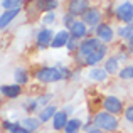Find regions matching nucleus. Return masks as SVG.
I'll return each instance as SVG.
<instances>
[{"mask_svg": "<svg viewBox=\"0 0 133 133\" xmlns=\"http://www.w3.org/2000/svg\"><path fill=\"white\" fill-rule=\"evenodd\" d=\"M71 76V69L62 62H57L54 66H41L34 72V79L41 84H56L69 79Z\"/></svg>", "mask_w": 133, "mask_h": 133, "instance_id": "1", "label": "nucleus"}, {"mask_svg": "<svg viewBox=\"0 0 133 133\" xmlns=\"http://www.w3.org/2000/svg\"><path fill=\"white\" fill-rule=\"evenodd\" d=\"M93 123L104 133H118L121 130V118L116 115H111L104 110L94 111V115L91 116Z\"/></svg>", "mask_w": 133, "mask_h": 133, "instance_id": "2", "label": "nucleus"}, {"mask_svg": "<svg viewBox=\"0 0 133 133\" xmlns=\"http://www.w3.org/2000/svg\"><path fill=\"white\" fill-rule=\"evenodd\" d=\"M99 45H101V42L94 36H89V37H86V39H83L81 42H79L78 51L72 54L74 64L78 66V68H84V61L96 51L98 47H99Z\"/></svg>", "mask_w": 133, "mask_h": 133, "instance_id": "3", "label": "nucleus"}, {"mask_svg": "<svg viewBox=\"0 0 133 133\" xmlns=\"http://www.w3.org/2000/svg\"><path fill=\"white\" fill-rule=\"evenodd\" d=\"M113 17L118 24H133V0H121L113 7Z\"/></svg>", "mask_w": 133, "mask_h": 133, "instance_id": "4", "label": "nucleus"}, {"mask_svg": "<svg viewBox=\"0 0 133 133\" xmlns=\"http://www.w3.org/2000/svg\"><path fill=\"white\" fill-rule=\"evenodd\" d=\"M125 106H127V103L123 101V98L116 96V94H106L101 98V110L108 111L111 115H116L120 118L125 111Z\"/></svg>", "mask_w": 133, "mask_h": 133, "instance_id": "5", "label": "nucleus"}, {"mask_svg": "<svg viewBox=\"0 0 133 133\" xmlns=\"http://www.w3.org/2000/svg\"><path fill=\"white\" fill-rule=\"evenodd\" d=\"M93 36L96 37L101 44L110 45V44H113L115 41H116V27H113V24L108 22V20H103V22L94 29Z\"/></svg>", "mask_w": 133, "mask_h": 133, "instance_id": "6", "label": "nucleus"}, {"mask_svg": "<svg viewBox=\"0 0 133 133\" xmlns=\"http://www.w3.org/2000/svg\"><path fill=\"white\" fill-rule=\"evenodd\" d=\"M81 20H83V22H84L86 25L89 27L91 36H93L94 29H96V27H98V25H99V24L104 20V14H103V10H101L99 7L91 5L89 9H88V10H86V12L81 15Z\"/></svg>", "mask_w": 133, "mask_h": 133, "instance_id": "7", "label": "nucleus"}, {"mask_svg": "<svg viewBox=\"0 0 133 133\" xmlns=\"http://www.w3.org/2000/svg\"><path fill=\"white\" fill-rule=\"evenodd\" d=\"M54 30L52 27H41L36 34V39H34V44L39 51H47L51 49V44H52V39H54Z\"/></svg>", "mask_w": 133, "mask_h": 133, "instance_id": "8", "label": "nucleus"}, {"mask_svg": "<svg viewBox=\"0 0 133 133\" xmlns=\"http://www.w3.org/2000/svg\"><path fill=\"white\" fill-rule=\"evenodd\" d=\"M27 5H32L30 10H36L37 14H45V12H56L59 7V0H25Z\"/></svg>", "mask_w": 133, "mask_h": 133, "instance_id": "9", "label": "nucleus"}, {"mask_svg": "<svg viewBox=\"0 0 133 133\" xmlns=\"http://www.w3.org/2000/svg\"><path fill=\"white\" fill-rule=\"evenodd\" d=\"M91 7V0H68L66 3V12L71 15L81 19V15Z\"/></svg>", "mask_w": 133, "mask_h": 133, "instance_id": "10", "label": "nucleus"}, {"mask_svg": "<svg viewBox=\"0 0 133 133\" xmlns=\"http://www.w3.org/2000/svg\"><path fill=\"white\" fill-rule=\"evenodd\" d=\"M69 36L76 41H83V39H86V37L91 36V30L81 19H76V22L69 27Z\"/></svg>", "mask_w": 133, "mask_h": 133, "instance_id": "11", "label": "nucleus"}, {"mask_svg": "<svg viewBox=\"0 0 133 133\" xmlns=\"http://www.w3.org/2000/svg\"><path fill=\"white\" fill-rule=\"evenodd\" d=\"M116 39L125 45H131L133 44V24H118Z\"/></svg>", "mask_w": 133, "mask_h": 133, "instance_id": "12", "label": "nucleus"}, {"mask_svg": "<svg viewBox=\"0 0 133 133\" xmlns=\"http://www.w3.org/2000/svg\"><path fill=\"white\" fill-rule=\"evenodd\" d=\"M69 115L66 113L62 108H59L57 110V113L54 115V118L51 120V128H52V131H56V133H62L64 131V128H66V125H68V121H69Z\"/></svg>", "mask_w": 133, "mask_h": 133, "instance_id": "13", "label": "nucleus"}, {"mask_svg": "<svg viewBox=\"0 0 133 133\" xmlns=\"http://www.w3.org/2000/svg\"><path fill=\"white\" fill-rule=\"evenodd\" d=\"M86 78H88L89 81H93V83H98V84H101V83H106L108 79H110V74L104 71L103 66H96V68H88Z\"/></svg>", "mask_w": 133, "mask_h": 133, "instance_id": "14", "label": "nucleus"}, {"mask_svg": "<svg viewBox=\"0 0 133 133\" xmlns=\"http://www.w3.org/2000/svg\"><path fill=\"white\" fill-rule=\"evenodd\" d=\"M22 93H24V86L15 84V83L0 86V94H2L3 98H7V99H17V98L22 96Z\"/></svg>", "mask_w": 133, "mask_h": 133, "instance_id": "15", "label": "nucleus"}, {"mask_svg": "<svg viewBox=\"0 0 133 133\" xmlns=\"http://www.w3.org/2000/svg\"><path fill=\"white\" fill-rule=\"evenodd\" d=\"M20 127L24 128V130L34 133V131H41V127H42V123H41V120L37 118V115H25L24 118H20Z\"/></svg>", "mask_w": 133, "mask_h": 133, "instance_id": "16", "label": "nucleus"}, {"mask_svg": "<svg viewBox=\"0 0 133 133\" xmlns=\"http://www.w3.org/2000/svg\"><path fill=\"white\" fill-rule=\"evenodd\" d=\"M22 14V9H12V10H3L0 14V30H5L10 27V24Z\"/></svg>", "mask_w": 133, "mask_h": 133, "instance_id": "17", "label": "nucleus"}, {"mask_svg": "<svg viewBox=\"0 0 133 133\" xmlns=\"http://www.w3.org/2000/svg\"><path fill=\"white\" fill-rule=\"evenodd\" d=\"M57 110H59L57 104L51 103V104H47V106L41 108V110L37 111V118L41 120V123H42V125H47V123H51V120L54 118V115L57 113Z\"/></svg>", "mask_w": 133, "mask_h": 133, "instance_id": "18", "label": "nucleus"}, {"mask_svg": "<svg viewBox=\"0 0 133 133\" xmlns=\"http://www.w3.org/2000/svg\"><path fill=\"white\" fill-rule=\"evenodd\" d=\"M69 39H71V36H69V30L62 27L61 30H57V32L54 34V39H52L51 49H66V45H68Z\"/></svg>", "mask_w": 133, "mask_h": 133, "instance_id": "19", "label": "nucleus"}, {"mask_svg": "<svg viewBox=\"0 0 133 133\" xmlns=\"http://www.w3.org/2000/svg\"><path fill=\"white\" fill-rule=\"evenodd\" d=\"M121 66H123V64L120 62V59H118L115 54H110L106 59H104V62H103L104 71H106L110 76H118V72H120Z\"/></svg>", "mask_w": 133, "mask_h": 133, "instance_id": "20", "label": "nucleus"}, {"mask_svg": "<svg viewBox=\"0 0 133 133\" xmlns=\"http://www.w3.org/2000/svg\"><path fill=\"white\" fill-rule=\"evenodd\" d=\"M29 81H30L29 69L24 68V66H17L15 71H14V83L20 86H25V84H29Z\"/></svg>", "mask_w": 133, "mask_h": 133, "instance_id": "21", "label": "nucleus"}, {"mask_svg": "<svg viewBox=\"0 0 133 133\" xmlns=\"http://www.w3.org/2000/svg\"><path fill=\"white\" fill-rule=\"evenodd\" d=\"M83 127H84V120L83 118L71 116L62 133H83Z\"/></svg>", "mask_w": 133, "mask_h": 133, "instance_id": "22", "label": "nucleus"}, {"mask_svg": "<svg viewBox=\"0 0 133 133\" xmlns=\"http://www.w3.org/2000/svg\"><path fill=\"white\" fill-rule=\"evenodd\" d=\"M20 121L19 120H14V118H5L2 121V131L5 133H17L20 130Z\"/></svg>", "mask_w": 133, "mask_h": 133, "instance_id": "23", "label": "nucleus"}, {"mask_svg": "<svg viewBox=\"0 0 133 133\" xmlns=\"http://www.w3.org/2000/svg\"><path fill=\"white\" fill-rule=\"evenodd\" d=\"M22 110L25 111L27 115H37V111H39V106H37L36 96L25 98V99L22 101Z\"/></svg>", "mask_w": 133, "mask_h": 133, "instance_id": "24", "label": "nucleus"}, {"mask_svg": "<svg viewBox=\"0 0 133 133\" xmlns=\"http://www.w3.org/2000/svg\"><path fill=\"white\" fill-rule=\"evenodd\" d=\"M118 79L125 83H130L133 81V62H128V64L121 66L120 72H118Z\"/></svg>", "mask_w": 133, "mask_h": 133, "instance_id": "25", "label": "nucleus"}, {"mask_svg": "<svg viewBox=\"0 0 133 133\" xmlns=\"http://www.w3.org/2000/svg\"><path fill=\"white\" fill-rule=\"evenodd\" d=\"M52 99H54V93H51V91L39 93V94L36 96V101H37V106H39V110H41V108H44V106H47V104H51Z\"/></svg>", "mask_w": 133, "mask_h": 133, "instance_id": "26", "label": "nucleus"}, {"mask_svg": "<svg viewBox=\"0 0 133 133\" xmlns=\"http://www.w3.org/2000/svg\"><path fill=\"white\" fill-rule=\"evenodd\" d=\"M115 56L120 59V62H121L123 66L128 64V62H130V59H131V54H130V51H128V45H125V44H121L120 49H116Z\"/></svg>", "mask_w": 133, "mask_h": 133, "instance_id": "27", "label": "nucleus"}, {"mask_svg": "<svg viewBox=\"0 0 133 133\" xmlns=\"http://www.w3.org/2000/svg\"><path fill=\"white\" fill-rule=\"evenodd\" d=\"M24 3H25V0H2L0 5L3 10H12V9H22Z\"/></svg>", "mask_w": 133, "mask_h": 133, "instance_id": "28", "label": "nucleus"}, {"mask_svg": "<svg viewBox=\"0 0 133 133\" xmlns=\"http://www.w3.org/2000/svg\"><path fill=\"white\" fill-rule=\"evenodd\" d=\"M56 20H57V14L56 12H45V14H42L41 24H42L44 27H52L56 24Z\"/></svg>", "mask_w": 133, "mask_h": 133, "instance_id": "29", "label": "nucleus"}, {"mask_svg": "<svg viewBox=\"0 0 133 133\" xmlns=\"http://www.w3.org/2000/svg\"><path fill=\"white\" fill-rule=\"evenodd\" d=\"M121 118H123V121L127 125H131V127H133V101H131V103H127Z\"/></svg>", "mask_w": 133, "mask_h": 133, "instance_id": "30", "label": "nucleus"}, {"mask_svg": "<svg viewBox=\"0 0 133 133\" xmlns=\"http://www.w3.org/2000/svg\"><path fill=\"white\" fill-rule=\"evenodd\" d=\"M83 133H104V131H101L99 128H98L96 125L93 123V120H91V116H89V120H86V121H84V127H83Z\"/></svg>", "mask_w": 133, "mask_h": 133, "instance_id": "31", "label": "nucleus"}, {"mask_svg": "<svg viewBox=\"0 0 133 133\" xmlns=\"http://www.w3.org/2000/svg\"><path fill=\"white\" fill-rule=\"evenodd\" d=\"M76 19H78V17L71 15V14H68V12L62 14V25H64V29H68V30H69V27H71L72 24L76 22Z\"/></svg>", "mask_w": 133, "mask_h": 133, "instance_id": "32", "label": "nucleus"}, {"mask_svg": "<svg viewBox=\"0 0 133 133\" xmlns=\"http://www.w3.org/2000/svg\"><path fill=\"white\" fill-rule=\"evenodd\" d=\"M79 42L81 41H76V39H69V42H68V45H66V51L69 52V54H74L76 51H78V47H79Z\"/></svg>", "mask_w": 133, "mask_h": 133, "instance_id": "33", "label": "nucleus"}, {"mask_svg": "<svg viewBox=\"0 0 133 133\" xmlns=\"http://www.w3.org/2000/svg\"><path fill=\"white\" fill-rule=\"evenodd\" d=\"M69 79L71 81H81V68H78V69H74V71H71V76H69Z\"/></svg>", "mask_w": 133, "mask_h": 133, "instance_id": "34", "label": "nucleus"}, {"mask_svg": "<svg viewBox=\"0 0 133 133\" xmlns=\"http://www.w3.org/2000/svg\"><path fill=\"white\" fill-rule=\"evenodd\" d=\"M62 110H64L66 113L69 115V116H74V111H76V106H74V104H64V106H62Z\"/></svg>", "mask_w": 133, "mask_h": 133, "instance_id": "35", "label": "nucleus"}, {"mask_svg": "<svg viewBox=\"0 0 133 133\" xmlns=\"http://www.w3.org/2000/svg\"><path fill=\"white\" fill-rule=\"evenodd\" d=\"M128 51H130V54H131V57H133V44L128 45Z\"/></svg>", "mask_w": 133, "mask_h": 133, "instance_id": "36", "label": "nucleus"}, {"mask_svg": "<svg viewBox=\"0 0 133 133\" xmlns=\"http://www.w3.org/2000/svg\"><path fill=\"white\" fill-rule=\"evenodd\" d=\"M17 133H30V131H27V130H24V128H20V130L17 131Z\"/></svg>", "mask_w": 133, "mask_h": 133, "instance_id": "37", "label": "nucleus"}, {"mask_svg": "<svg viewBox=\"0 0 133 133\" xmlns=\"http://www.w3.org/2000/svg\"><path fill=\"white\" fill-rule=\"evenodd\" d=\"M2 99H3V96H2V94H0V104H2Z\"/></svg>", "mask_w": 133, "mask_h": 133, "instance_id": "38", "label": "nucleus"}, {"mask_svg": "<svg viewBox=\"0 0 133 133\" xmlns=\"http://www.w3.org/2000/svg\"><path fill=\"white\" fill-rule=\"evenodd\" d=\"M34 133H41V131H34Z\"/></svg>", "mask_w": 133, "mask_h": 133, "instance_id": "39", "label": "nucleus"}, {"mask_svg": "<svg viewBox=\"0 0 133 133\" xmlns=\"http://www.w3.org/2000/svg\"><path fill=\"white\" fill-rule=\"evenodd\" d=\"M49 133H56V131H49Z\"/></svg>", "mask_w": 133, "mask_h": 133, "instance_id": "40", "label": "nucleus"}, {"mask_svg": "<svg viewBox=\"0 0 133 133\" xmlns=\"http://www.w3.org/2000/svg\"><path fill=\"white\" fill-rule=\"evenodd\" d=\"M118 133H123V131H118Z\"/></svg>", "mask_w": 133, "mask_h": 133, "instance_id": "41", "label": "nucleus"}, {"mask_svg": "<svg viewBox=\"0 0 133 133\" xmlns=\"http://www.w3.org/2000/svg\"><path fill=\"white\" fill-rule=\"evenodd\" d=\"M0 133H2V131H0Z\"/></svg>", "mask_w": 133, "mask_h": 133, "instance_id": "42", "label": "nucleus"}]
</instances>
